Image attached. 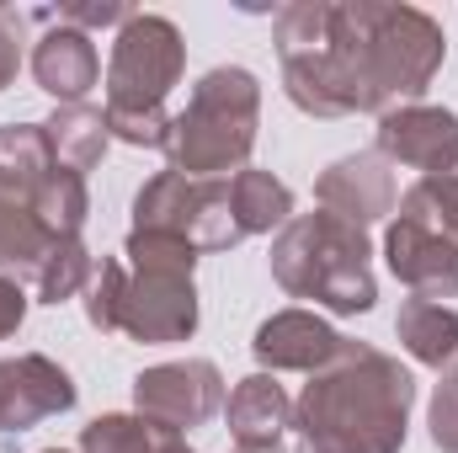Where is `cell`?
Returning a JSON list of instances; mask_svg holds the SVG:
<instances>
[{"instance_id": "cell-1", "label": "cell", "mask_w": 458, "mask_h": 453, "mask_svg": "<svg viewBox=\"0 0 458 453\" xmlns=\"http://www.w3.org/2000/svg\"><path fill=\"white\" fill-rule=\"evenodd\" d=\"M283 91L310 117L389 113L421 102L443 70V27L394 0H293L272 27Z\"/></svg>"}, {"instance_id": "cell-2", "label": "cell", "mask_w": 458, "mask_h": 453, "mask_svg": "<svg viewBox=\"0 0 458 453\" xmlns=\"http://www.w3.org/2000/svg\"><path fill=\"white\" fill-rule=\"evenodd\" d=\"M411 406H416V379L400 357L342 341V352L310 373L304 395L293 400V427L299 443H320L336 453H400L411 432Z\"/></svg>"}, {"instance_id": "cell-3", "label": "cell", "mask_w": 458, "mask_h": 453, "mask_svg": "<svg viewBox=\"0 0 458 453\" xmlns=\"http://www.w3.org/2000/svg\"><path fill=\"white\" fill-rule=\"evenodd\" d=\"M187 70V43L171 16L133 11L113 38L107 59V133L133 144V150H165L171 139V113L165 97L182 86Z\"/></svg>"}, {"instance_id": "cell-4", "label": "cell", "mask_w": 458, "mask_h": 453, "mask_svg": "<svg viewBox=\"0 0 458 453\" xmlns=\"http://www.w3.org/2000/svg\"><path fill=\"white\" fill-rule=\"evenodd\" d=\"M368 229L346 225L336 214H293L272 240V278L293 299H315L331 315H368L378 299L368 267Z\"/></svg>"}, {"instance_id": "cell-5", "label": "cell", "mask_w": 458, "mask_h": 453, "mask_svg": "<svg viewBox=\"0 0 458 453\" xmlns=\"http://www.w3.org/2000/svg\"><path fill=\"white\" fill-rule=\"evenodd\" d=\"M256 123H261V81L240 64H219L192 86L187 107L171 113L165 160L192 182H225L245 171L256 150Z\"/></svg>"}, {"instance_id": "cell-6", "label": "cell", "mask_w": 458, "mask_h": 453, "mask_svg": "<svg viewBox=\"0 0 458 453\" xmlns=\"http://www.w3.org/2000/svg\"><path fill=\"white\" fill-rule=\"evenodd\" d=\"M133 229L187 240L198 256L203 251H229L234 240H245L240 225H234V209H229V176L225 182H192L182 171H155L139 187Z\"/></svg>"}, {"instance_id": "cell-7", "label": "cell", "mask_w": 458, "mask_h": 453, "mask_svg": "<svg viewBox=\"0 0 458 453\" xmlns=\"http://www.w3.org/2000/svg\"><path fill=\"white\" fill-rule=\"evenodd\" d=\"M117 331L144 346H176L198 331V283L182 267H133L117 294Z\"/></svg>"}, {"instance_id": "cell-8", "label": "cell", "mask_w": 458, "mask_h": 453, "mask_svg": "<svg viewBox=\"0 0 458 453\" xmlns=\"http://www.w3.org/2000/svg\"><path fill=\"white\" fill-rule=\"evenodd\" d=\"M225 373L208 357H182V363H155L133 379V411L165 432H192L225 411Z\"/></svg>"}, {"instance_id": "cell-9", "label": "cell", "mask_w": 458, "mask_h": 453, "mask_svg": "<svg viewBox=\"0 0 458 453\" xmlns=\"http://www.w3.org/2000/svg\"><path fill=\"white\" fill-rule=\"evenodd\" d=\"M378 155L421 176H458V113L405 102L378 117Z\"/></svg>"}, {"instance_id": "cell-10", "label": "cell", "mask_w": 458, "mask_h": 453, "mask_svg": "<svg viewBox=\"0 0 458 453\" xmlns=\"http://www.w3.org/2000/svg\"><path fill=\"white\" fill-rule=\"evenodd\" d=\"M75 400L81 389L54 357L43 352L0 357V432H32L38 422L75 411Z\"/></svg>"}, {"instance_id": "cell-11", "label": "cell", "mask_w": 458, "mask_h": 453, "mask_svg": "<svg viewBox=\"0 0 458 453\" xmlns=\"http://www.w3.org/2000/svg\"><path fill=\"white\" fill-rule=\"evenodd\" d=\"M315 198H320L326 214H336V219H346L357 229L378 225L400 203L394 171H389V160L378 150H357V155H342L336 166H326L320 182H315Z\"/></svg>"}, {"instance_id": "cell-12", "label": "cell", "mask_w": 458, "mask_h": 453, "mask_svg": "<svg viewBox=\"0 0 458 453\" xmlns=\"http://www.w3.org/2000/svg\"><path fill=\"white\" fill-rule=\"evenodd\" d=\"M384 261L416 299L427 304L458 299V245L448 235L416 225V219H394L384 229Z\"/></svg>"}, {"instance_id": "cell-13", "label": "cell", "mask_w": 458, "mask_h": 453, "mask_svg": "<svg viewBox=\"0 0 458 453\" xmlns=\"http://www.w3.org/2000/svg\"><path fill=\"white\" fill-rule=\"evenodd\" d=\"M342 331L331 321H320L315 310H277L272 321L256 326L250 352L261 363V373H320L336 352H342Z\"/></svg>"}, {"instance_id": "cell-14", "label": "cell", "mask_w": 458, "mask_h": 453, "mask_svg": "<svg viewBox=\"0 0 458 453\" xmlns=\"http://www.w3.org/2000/svg\"><path fill=\"white\" fill-rule=\"evenodd\" d=\"M32 81L59 102V107H81L97 86H102V54L91 43V32H75L64 21H54L38 48H32Z\"/></svg>"}, {"instance_id": "cell-15", "label": "cell", "mask_w": 458, "mask_h": 453, "mask_svg": "<svg viewBox=\"0 0 458 453\" xmlns=\"http://www.w3.org/2000/svg\"><path fill=\"white\" fill-rule=\"evenodd\" d=\"M225 422L234 449H272L293 427V400L272 373H245L225 400Z\"/></svg>"}, {"instance_id": "cell-16", "label": "cell", "mask_w": 458, "mask_h": 453, "mask_svg": "<svg viewBox=\"0 0 458 453\" xmlns=\"http://www.w3.org/2000/svg\"><path fill=\"white\" fill-rule=\"evenodd\" d=\"M394 337H400V346H405L421 368H432V373H443V379L458 373V310L454 304L405 299L400 315H394Z\"/></svg>"}, {"instance_id": "cell-17", "label": "cell", "mask_w": 458, "mask_h": 453, "mask_svg": "<svg viewBox=\"0 0 458 453\" xmlns=\"http://www.w3.org/2000/svg\"><path fill=\"white\" fill-rule=\"evenodd\" d=\"M54 240H59V235H48V225L32 214L27 192L0 176V278L16 272V278L32 283V272H38V261L54 251Z\"/></svg>"}, {"instance_id": "cell-18", "label": "cell", "mask_w": 458, "mask_h": 453, "mask_svg": "<svg viewBox=\"0 0 458 453\" xmlns=\"http://www.w3.org/2000/svg\"><path fill=\"white\" fill-rule=\"evenodd\" d=\"M229 209H234L240 235H272V229H283L293 219V192L272 171L245 166V171L229 176Z\"/></svg>"}, {"instance_id": "cell-19", "label": "cell", "mask_w": 458, "mask_h": 453, "mask_svg": "<svg viewBox=\"0 0 458 453\" xmlns=\"http://www.w3.org/2000/svg\"><path fill=\"white\" fill-rule=\"evenodd\" d=\"M43 133H48V150H54V160L64 166V171H75V176H86V171H97L102 166V155H107V117L97 113V107H59V113L43 123Z\"/></svg>"}, {"instance_id": "cell-20", "label": "cell", "mask_w": 458, "mask_h": 453, "mask_svg": "<svg viewBox=\"0 0 458 453\" xmlns=\"http://www.w3.org/2000/svg\"><path fill=\"white\" fill-rule=\"evenodd\" d=\"M21 192H27L32 214L48 225V235L70 240V235H81V229H86V214H91V192H86V176H75V171L54 166V171H43V176H38L32 187H21Z\"/></svg>"}, {"instance_id": "cell-21", "label": "cell", "mask_w": 458, "mask_h": 453, "mask_svg": "<svg viewBox=\"0 0 458 453\" xmlns=\"http://www.w3.org/2000/svg\"><path fill=\"white\" fill-rule=\"evenodd\" d=\"M91 272H97V256L86 251L81 235L54 240V251H48V256L38 261V272H32V299H38V304H64V299L86 294Z\"/></svg>"}, {"instance_id": "cell-22", "label": "cell", "mask_w": 458, "mask_h": 453, "mask_svg": "<svg viewBox=\"0 0 458 453\" xmlns=\"http://www.w3.org/2000/svg\"><path fill=\"white\" fill-rule=\"evenodd\" d=\"M165 438H182V432H165L155 422H144L139 411H113V416H97L91 427H81V453H160Z\"/></svg>"}, {"instance_id": "cell-23", "label": "cell", "mask_w": 458, "mask_h": 453, "mask_svg": "<svg viewBox=\"0 0 458 453\" xmlns=\"http://www.w3.org/2000/svg\"><path fill=\"white\" fill-rule=\"evenodd\" d=\"M54 150H48V133L43 123H5L0 128V176L16 182V187H32L43 171H54Z\"/></svg>"}, {"instance_id": "cell-24", "label": "cell", "mask_w": 458, "mask_h": 453, "mask_svg": "<svg viewBox=\"0 0 458 453\" xmlns=\"http://www.w3.org/2000/svg\"><path fill=\"white\" fill-rule=\"evenodd\" d=\"M400 219L437 229L458 245V176H421L400 192Z\"/></svg>"}, {"instance_id": "cell-25", "label": "cell", "mask_w": 458, "mask_h": 453, "mask_svg": "<svg viewBox=\"0 0 458 453\" xmlns=\"http://www.w3.org/2000/svg\"><path fill=\"white\" fill-rule=\"evenodd\" d=\"M123 278H128V267H123L117 256H102L97 272H91V283H86V321H91L102 337L117 331V294H123Z\"/></svg>"}, {"instance_id": "cell-26", "label": "cell", "mask_w": 458, "mask_h": 453, "mask_svg": "<svg viewBox=\"0 0 458 453\" xmlns=\"http://www.w3.org/2000/svg\"><path fill=\"white\" fill-rule=\"evenodd\" d=\"M133 11L128 5H117V0H70V5H59V11H48V21H64V27H75V32H97V27H123Z\"/></svg>"}, {"instance_id": "cell-27", "label": "cell", "mask_w": 458, "mask_h": 453, "mask_svg": "<svg viewBox=\"0 0 458 453\" xmlns=\"http://www.w3.org/2000/svg\"><path fill=\"white\" fill-rule=\"evenodd\" d=\"M427 427H432V443L443 453H458V373L437 384V395L427 406Z\"/></svg>"}, {"instance_id": "cell-28", "label": "cell", "mask_w": 458, "mask_h": 453, "mask_svg": "<svg viewBox=\"0 0 458 453\" xmlns=\"http://www.w3.org/2000/svg\"><path fill=\"white\" fill-rule=\"evenodd\" d=\"M16 70H21V16L0 5V91L16 81Z\"/></svg>"}, {"instance_id": "cell-29", "label": "cell", "mask_w": 458, "mask_h": 453, "mask_svg": "<svg viewBox=\"0 0 458 453\" xmlns=\"http://www.w3.org/2000/svg\"><path fill=\"white\" fill-rule=\"evenodd\" d=\"M27 288L16 283V278H0V341L5 337H16L21 331V321H27Z\"/></svg>"}, {"instance_id": "cell-30", "label": "cell", "mask_w": 458, "mask_h": 453, "mask_svg": "<svg viewBox=\"0 0 458 453\" xmlns=\"http://www.w3.org/2000/svg\"><path fill=\"white\" fill-rule=\"evenodd\" d=\"M160 453H198V449H187V438H165V449Z\"/></svg>"}, {"instance_id": "cell-31", "label": "cell", "mask_w": 458, "mask_h": 453, "mask_svg": "<svg viewBox=\"0 0 458 453\" xmlns=\"http://www.w3.org/2000/svg\"><path fill=\"white\" fill-rule=\"evenodd\" d=\"M234 453H283V443H272V449H234Z\"/></svg>"}, {"instance_id": "cell-32", "label": "cell", "mask_w": 458, "mask_h": 453, "mask_svg": "<svg viewBox=\"0 0 458 453\" xmlns=\"http://www.w3.org/2000/svg\"><path fill=\"white\" fill-rule=\"evenodd\" d=\"M43 453H70V449H43Z\"/></svg>"}]
</instances>
